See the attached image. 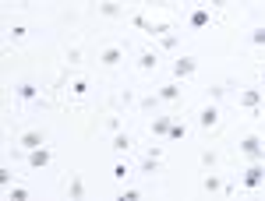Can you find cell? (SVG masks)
<instances>
[{"label": "cell", "mask_w": 265, "mask_h": 201, "mask_svg": "<svg viewBox=\"0 0 265 201\" xmlns=\"http://www.w3.org/2000/svg\"><path fill=\"white\" fill-rule=\"evenodd\" d=\"M50 159H53V152H50L46 145H39V148H32V152H29V166H32V169L50 166Z\"/></svg>", "instance_id": "5b68a950"}, {"label": "cell", "mask_w": 265, "mask_h": 201, "mask_svg": "<svg viewBox=\"0 0 265 201\" xmlns=\"http://www.w3.org/2000/svg\"><path fill=\"white\" fill-rule=\"evenodd\" d=\"M36 4H50V0H36Z\"/></svg>", "instance_id": "4dcf8cb0"}, {"label": "cell", "mask_w": 265, "mask_h": 201, "mask_svg": "<svg viewBox=\"0 0 265 201\" xmlns=\"http://www.w3.org/2000/svg\"><path fill=\"white\" fill-rule=\"evenodd\" d=\"M177 43H181L177 32H173V36H163V46H166V50H177Z\"/></svg>", "instance_id": "cb8c5ba5"}, {"label": "cell", "mask_w": 265, "mask_h": 201, "mask_svg": "<svg viewBox=\"0 0 265 201\" xmlns=\"http://www.w3.org/2000/svg\"><path fill=\"white\" fill-rule=\"evenodd\" d=\"M99 15H106V18H120L124 11H120L117 0H99Z\"/></svg>", "instance_id": "7c38bea8"}, {"label": "cell", "mask_w": 265, "mask_h": 201, "mask_svg": "<svg viewBox=\"0 0 265 201\" xmlns=\"http://www.w3.org/2000/svg\"><path fill=\"white\" fill-rule=\"evenodd\" d=\"M18 99H22V103H32V99H39V88L29 85V81H22V85H18Z\"/></svg>", "instance_id": "4fadbf2b"}, {"label": "cell", "mask_w": 265, "mask_h": 201, "mask_svg": "<svg viewBox=\"0 0 265 201\" xmlns=\"http://www.w3.org/2000/svg\"><path fill=\"white\" fill-rule=\"evenodd\" d=\"M156 103H159V92H156V95H145L138 106H142V110H156Z\"/></svg>", "instance_id": "ffe728a7"}, {"label": "cell", "mask_w": 265, "mask_h": 201, "mask_svg": "<svg viewBox=\"0 0 265 201\" xmlns=\"http://www.w3.org/2000/svg\"><path fill=\"white\" fill-rule=\"evenodd\" d=\"M110 148L127 152V148H131V134H127V131H117V134H113V141H110Z\"/></svg>", "instance_id": "9a60e30c"}, {"label": "cell", "mask_w": 265, "mask_h": 201, "mask_svg": "<svg viewBox=\"0 0 265 201\" xmlns=\"http://www.w3.org/2000/svg\"><path fill=\"white\" fill-rule=\"evenodd\" d=\"M265 183V159H251V166L244 169V187H261Z\"/></svg>", "instance_id": "6da1fadb"}, {"label": "cell", "mask_w": 265, "mask_h": 201, "mask_svg": "<svg viewBox=\"0 0 265 201\" xmlns=\"http://www.w3.org/2000/svg\"><path fill=\"white\" fill-rule=\"evenodd\" d=\"M247 159H265V141L258 138V134H247V138H240V145H237Z\"/></svg>", "instance_id": "7a4b0ae2"}, {"label": "cell", "mask_w": 265, "mask_h": 201, "mask_svg": "<svg viewBox=\"0 0 265 201\" xmlns=\"http://www.w3.org/2000/svg\"><path fill=\"white\" fill-rule=\"evenodd\" d=\"M202 187H205L209 194H212V190H223V183H219V176H216V173H209V176L202 180Z\"/></svg>", "instance_id": "ac0fdd59"}, {"label": "cell", "mask_w": 265, "mask_h": 201, "mask_svg": "<svg viewBox=\"0 0 265 201\" xmlns=\"http://www.w3.org/2000/svg\"><path fill=\"white\" fill-rule=\"evenodd\" d=\"M67 194H71V197H81V194H85V183H81V176H74V180H71V190H67Z\"/></svg>", "instance_id": "d6986e66"}, {"label": "cell", "mask_w": 265, "mask_h": 201, "mask_svg": "<svg viewBox=\"0 0 265 201\" xmlns=\"http://www.w3.org/2000/svg\"><path fill=\"white\" fill-rule=\"evenodd\" d=\"M251 43H254V46H265V25H261V29H254V32H251Z\"/></svg>", "instance_id": "603a6c76"}, {"label": "cell", "mask_w": 265, "mask_h": 201, "mask_svg": "<svg viewBox=\"0 0 265 201\" xmlns=\"http://www.w3.org/2000/svg\"><path fill=\"white\" fill-rule=\"evenodd\" d=\"M131 25L142 29V32H149V36H163V32H170V25H166V22H149L145 15H135V18H131Z\"/></svg>", "instance_id": "3957f363"}, {"label": "cell", "mask_w": 265, "mask_h": 201, "mask_svg": "<svg viewBox=\"0 0 265 201\" xmlns=\"http://www.w3.org/2000/svg\"><path fill=\"white\" fill-rule=\"evenodd\" d=\"M170 141H177V138H184V124H170V134H166Z\"/></svg>", "instance_id": "44dd1931"}, {"label": "cell", "mask_w": 265, "mask_h": 201, "mask_svg": "<svg viewBox=\"0 0 265 201\" xmlns=\"http://www.w3.org/2000/svg\"><path fill=\"white\" fill-rule=\"evenodd\" d=\"M124 176H131V169H127L124 162H117V166H113V180H124Z\"/></svg>", "instance_id": "7402d4cb"}, {"label": "cell", "mask_w": 265, "mask_h": 201, "mask_svg": "<svg viewBox=\"0 0 265 201\" xmlns=\"http://www.w3.org/2000/svg\"><path fill=\"white\" fill-rule=\"evenodd\" d=\"M78 60H81V50L71 46V50H67V64H78Z\"/></svg>", "instance_id": "4316f807"}, {"label": "cell", "mask_w": 265, "mask_h": 201, "mask_svg": "<svg viewBox=\"0 0 265 201\" xmlns=\"http://www.w3.org/2000/svg\"><path fill=\"white\" fill-rule=\"evenodd\" d=\"M170 124H173L170 117H156V120H152V134H156V138H166V134H170Z\"/></svg>", "instance_id": "5bb4252c"}, {"label": "cell", "mask_w": 265, "mask_h": 201, "mask_svg": "<svg viewBox=\"0 0 265 201\" xmlns=\"http://www.w3.org/2000/svg\"><path fill=\"white\" fill-rule=\"evenodd\" d=\"M212 4H216V8H226V4H230V0H212Z\"/></svg>", "instance_id": "f546056e"}, {"label": "cell", "mask_w": 265, "mask_h": 201, "mask_svg": "<svg viewBox=\"0 0 265 201\" xmlns=\"http://www.w3.org/2000/svg\"><path fill=\"white\" fill-rule=\"evenodd\" d=\"M159 99H163V103H181V85H177V81L163 85V88H159Z\"/></svg>", "instance_id": "30bf717a"}, {"label": "cell", "mask_w": 265, "mask_h": 201, "mask_svg": "<svg viewBox=\"0 0 265 201\" xmlns=\"http://www.w3.org/2000/svg\"><path fill=\"white\" fill-rule=\"evenodd\" d=\"M120 60H124V46H106V50L99 53V64H103V67H117Z\"/></svg>", "instance_id": "8992f818"}, {"label": "cell", "mask_w": 265, "mask_h": 201, "mask_svg": "<svg viewBox=\"0 0 265 201\" xmlns=\"http://www.w3.org/2000/svg\"><path fill=\"white\" fill-rule=\"evenodd\" d=\"M202 162L205 166H216V152H202Z\"/></svg>", "instance_id": "f1b7e54d"}, {"label": "cell", "mask_w": 265, "mask_h": 201, "mask_svg": "<svg viewBox=\"0 0 265 201\" xmlns=\"http://www.w3.org/2000/svg\"><path fill=\"white\" fill-rule=\"evenodd\" d=\"M188 22H191V29H205V25L212 22V18H209V8H195Z\"/></svg>", "instance_id": "9c48e42d"}, {"label": "cell", "mask_w": 265, "mask_h": 201, "mask_svg": "<svg viewBox=\"0 0 265 201\" xmlns=\"http://www.w3.org/2000/svg\"><path fill=\"white\" fill-rule=\"evenodd\" d=\"M216 124H219V110H216V106H205V110L198 113V127L209 131V127H216Z\"/></svg>", "instance_id": "52a82bcc"}, {"label": "cell", "mask_w": 265, "mask_h": 201, "mask_svg": "<svg viewBox=\"0 0 265 201\" xmlns=\"http://www.w3.org/2000/svg\"><path fill=\"white\" fill-rule=\"evenodd\" d=\"M138 67L142 71H156V53H142L138 57Z\"/></svg>", "instance_id": "e0dca14e"}, {"label": "cell", "mask_w": 265, "mask_h": 201, "mask_svg": "<svg viewBox=\"0 0 265 201\" xmlns=\"http://www.w3.org/2000/svg\"><path fill=\"white\" fill-rule=\"evenodd\" d=\"M142 173H149V176L159 173V159H156V155H145V159H142Z\"/></svg>", "instance_id": "2e32d148"}, {"label": "cell", "mask_w": 265, "mask_h": 201, "mask_svg": "<svg viewBox=\"0 0 265 201\" xmlns=\"http://www.w3.org/2000/svg\"><path fill=\"white\" fill-rule=\"evenodd\" d=\"M198 71V60L195 57H177L173 60V78H191Z\"/></svg>", "instance_id": "277c9868"}, {"label": "cell", "mask_w": 265, "mask_h": 201, "mask_svg": "<svg viewBox=\"0 0 265 201\" xmlns=\"http://www.w3.org/2000/svg\"><path fill=\"white\" fill-rule=\"evenodd\" d=\"M39 145H46V138H43V131H25L22 134V148H39Z\"/></svg>", "instance_id": "ba28073f"}, {"label": "cell", "mask_w": 265, "mask_h": 201, "mask_svg": "<svg viewBox=\"0 0 265 201\" xmlns=\"http://www.w3.org/2000/svg\"><path fill=\"white\" fill-rule=\"evenodd\" d=\"M258 103H261V92H258V88H244V92H240V106L254 110Z\"/></svg>", "instance_id": "8fae6325"}, {"label": "cell", "mask_w": 265, "mask_h": 201, "mask_svg": "<svg viewBox=\"0 0 265 201\" xmlns=\"http://www.w3.org/2000/svg\"><path fill=\"white\" fill-rule=\"evenodd\" d=\"M11 36H15V39H25L29 29H25V25H11Z\"/></svg>", "instance_id": "484cf974"}, {"label": "cell", "mask_w": 265, "mask_h": 201, "mask_svg": "<svg viewBox=\"0 0 265 201\" xmlns=\"http://www.w3.org/2000/svg\"><path fill=\"white\" fill-rule=\"evenodd\" d=\"M8 197H11V201H25V197H29V190H22V187H15V190H8Z\"/></svg>", "instance_id": "d4e9b609"}, {"label": "cell", "mask_w": 265, "mask_h": 201, "mask_svg": "<svg viewBox=\"0 0 265 201\" xmlns=\"http://www.w3.org/2000/svg\"><path fill=\"white\" fill-rule=\"evenodd\" d=\"M71 92H74V95H85V92H89V81H74Z\"/></svg>", "instance_id": "83f0119b"}]
</instances>
